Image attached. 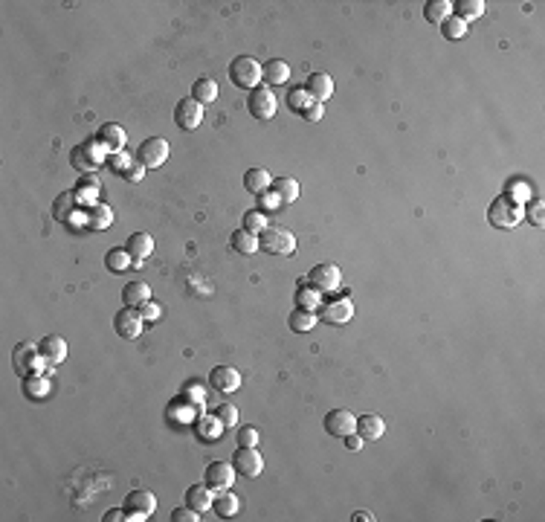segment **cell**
<instances>
[{"mask_svg": "<svg viewBox=\"0 0 545 522\" xmlns=\"http://www.w3.org/2000/svg\"><path fill=\"white\" fill-rule=\"evenodd\" d=\"M75 203H79V201H75L73 191H64V195H58L55 203H52V218H55V221H70Z\"/></svg>", "mask_w": 545, "mask_h": 522, "instance_id": "d590c367", "label": "cell"}, {"mask_svg": "<svg viewBox=\"0 0 545 522\" xmlns=\"http://www.w3.org/2000/svg\"><path fill=\"white\" fill-rule=\"evenodd\" d=\"M171 519H174V522H198L201 514L191 511V508L186 505V508H174V511H171Z\"/></svg>", "mask_w": 545, "mask_h": 522, "instance_id": "bcb514c9", "label": "cell"}, {"mask_svg": "<svg viewBox=\"0 0 545 522\" xmlns=\"http://www.w3.org/2000/svg\"><path fill=\"white\" fill-rule=\"evenodd\" d=\"M453 6H458L453 15H458L464 24L473 21V17H481L484 15V3H481V0H458V3H453Z\"/></svg>", "mask_w": 545, "mask_h": 522, "instance_id": "74e56055", "label": "cell"}, {"mask_svg": "<svg viewBox=\"0 0 545 522\" xmlns=\"http://www.w3.org/2000/svg\"><path fill=\"white\" fill-rule=\"evenodd\" d=\"M209 386L224 395H232L241 389V372L232 369V365H215V369L209 372Z\"/></svg>", "mask_w": 545, "mask_h": 522, "instance_id": "2e32d148", "label": "cell"}, {"mask_svg": "<svg viewBox=\"0 0 545 522\" xmlns=\"http://www.w3.org/2000/svg\"><path fill=\"white\" fill-rule=\"evenodd\" d=\"M441 32H444L446 41H458V38L467 35V24L461 21L458 15H450V17H446V21L441 24Z\"/></svg>", "mask_w": 545, "mask_h": 522, "instance_id": "f35d334b", "label": "cell"}, {"mask_svg": "<svg viewBox=\"0 0 545 522\" xmlns=\"http://www.w3.org/2000/svg\"><path fill=\"white\" fill-rule=\"evenodd\" d=\"M160 314H163V311H160V302H151V299H148V302L140 305V317H143V319H157Z\"/></svg>", "mask_w": 545, "mask_h": 522, "instance_id": "681fc988", "label": "cell"}, {"mask_svg": "<svg viewBox=\"0 0 545 522\" xmlns=\"http://www.w3.org/2000/svg\"><path fill=\"white\" fill-rule=\"evenodd\" d=\"M218 421L224 423V430H232L238 423V406H232V403H221L218 409H215Z\"/></svg>", "mask_w": 545, "mask_h": 522, "instance_id": "ee69618b", "label": "cell"}, {"mask_svg": "<svg viewBox=\"0 0 545 522\" xmlns=\"http://www.w3.org/2000/svg\"><path fill=\"white\" fill-rule=\"evenodd\" d=\"M322 113H325V105L314 102V105H307V110H305V119H307V122H319V119H322Z\"/></svg>", "mask_w": 545, "mask_h": 522, "instance_id": "816d5d0a", "label": "cell"}, {"mask_svg": "<svg viewBox=\"0 0 545 522\" xmlns=\"http://www.w3.org/2000/svg\"><path fill=\"white\" fill-rule=\"evenodd\" d=\"M305 90H307V96L314 102L325 105L330 96H334V79H330L328 73H310L307 82H305Z\"/></svg>", "mask_w": 545, "mask_h": 522, "instance_id": "ac0fdd59", "label": "cell"}, {"mask_svg": "<svg viewBox=\"0 0 545 522\" xmlns=\"http://www.w3.org/2000/svg\"><path fill=\"white\" fill-rule=\"evenodd\" d=\"M319 299H322V293L305 279L302 287L296 290V307H305V311H319V305H322Z\"/></svg>", "mask_w": 545, "mask_h": 522, "instance_id": "e575fe53", "label": "cell"}, {"mask_svg": "<svg viewBox=\"0 0 545 522\" xmlns=\"http://www.w3.org/2000/svg\"><path fill=\"white\" fill-rule=\"evenodd\" d=\"M342 441H345V447H348V450H351V453H357V450H363V444H365V441H363V438H360L357 433H351V435H345Z\"/></svg>", "mask_w": 545, "mask_h": 522, "instance_id": "f5cc1de1", "label": "cell"}, {"mask_svg": "<svg viewBox=\"0 0 545 522\" xmlns=\"http://www.w3.org/2000/svg\"><path fill=\"white\" fill-rule=\"evenodd\" d=\"M232 467H235V473H241L247 479H256L264 470V458L256 447H238L235 456H232Z\"/></svg>", "mask_w": 545, "mask_h": 522, "instance_id": "30bf717a", "label": "cell"}, {"mask_svg": "<svg viewBox=\"0 0 545 522\" xmlns=\"http://www.w3.org/2000/svg\"><path fill=\"white\" fill-rule=\"evenodd\" d=\"M12 363H15V372L27 377V375H38L47 365V360L41 357V351H38V345L32 342H21V345H15V351H12Z\"/></svg>", "mask_w": 545, "mask_h": 522, "instance_id": "277c9868", "label": "cell"}, {"mask_svg": "<svg viewBox=\"0 0 545 522\" xmlns=\"http://www.w3.org/2000/svg\"><path fill=\"white\" fill-rule=\"evenodd\" d=\"M488 218H490V224H493L496 229H511V226H516V224L522 221V209H519L508 195H499V198L493 201L490 212H488Z\"/></svg>", "mask_w": 545, "mask_h": 522, "instance_id": "52a82bcc", "label": "cell"}, {"mask_svg": "<svg viewBox=\"0 0 545 522\" xmlns=\"http://www.w3.org/2000/svg\"><path fill=\"white\" fill-rule=\"evenodd\" d=\"M198 409H201V403L189 400L186 395H177V398L168 403L166 421L171 423V427H183V423H191V421H194V412H198Z\"/></svg>", "mask_w": 545, "mask_h": 522, "instance_id": "5bb4252c", "label": "cell"}, {"mask_svg": "<svg viewBox=\"0 0 545 522\" xmlns=\"http://www.w3.org/2000/svg\"><path fill=\"white\" fill-rule=\"evenodd\" d=\"M287 79H290V64L282 61V58H272V61H267V64L261 67V82H264L267 87H279V85H284Z\"/></svg>", "mask_w": 545, "mask_h": 522, "instance_id": "603a6c76", "label": "cell"}, {"mask_svg": "<svg viewBox=\"0 0 545 522\" xmlns=\"http://www.w3.org/2000/svg\"><path fill=\"white\" fill-rule=\"evenodd\" d=\"M322 423H325V433L334 435V438H345V435H351L357 430V418L348 409H330Z\"/></svg>", "mask_w": 545, "mask_h": 522, "instance_id": "9a60e30c", "label": "cell"}, {"mask_svg": "<svg viewBox=\"0 0 545 522\" xmlns=\"http://www.w3.org/2000/svg\"><path fill=\"white\" fill-rule=\"evenodd\" d=\"M128 511V519L131 522H145L154 511H157V496H154L151 491H143V488H133L128 496H125V505Z\"/></svg>", "mask_w": 545, "mask_h": 522, "instance_id": "3957f363", "label": "cell"}, {"mask_svg": "<svg viewBox=\"0 0 545 522\" xmlns=\"http://www.w3.org/2000/svg\"><path fill=\"white\" fill-rule=\"evenodd\" d=\"M351 317H354V305H351V299H345V296L319 305V319L325 325H345V322H351Z\"/></svg>", "mask_w": 545, "mask_h": 522, "instance_id": "8fae6325", "label": "cell"}, {"mask_svg": "<svg viewBox=\"0 0 545 522\" xmlns=\"http://www.w3.org/2000/svg\"><path fill=\"white\" fill-rule=\"evenodd\" d=\"M235 481V467L232 461H209L206 470H203V485L212 491V493H224L232 488Z\"/></svg>", "mask_w": 545, "mask_h": 522, "instance_id": "8992f818", "label": "cell"}, {"mask_svg": "<svg viewBox=\"0 0 545 522\" xmlns=\"http://www.w3.org/2000/svg\"><path fill=\"white\" fill-rule=\"evenodd\" d=\"M287 325H290V331H296V334L314 331V325H317V311H305V307H296V311L287 317Z\"/></svg>", "mask_w": 545, "mask_h": 522, "instance_id": "1f68e13d", "label": "cell"}, {"mask_svg": "<svg viewBox=\"0 0 545 522\" xmlns=\"http://www.w3.org/2000/svg\"><path fill=\"white\" fill-rule=\"evenodd\" d=\"M307 282L314 284L319 293H334V290L342 287V273H340V267L334 261H322L307 273Z\"/></svg>", "mask_w": 545, "mask_h": 522, "instance_id": "ba28073f", "label": "cell"}, {"mask_svg": "<svg viewBox=\"0 0 545 522\" xmlns=\"http://www.w3.org/2000/svg\"><path fill=\"white\" fill-rule=\"evenodd\" d=\"M183 395H191L189 400H194V403H206V389H203V386H198V383H189L186 386V389H183Z\"/></svg>", "mask_w": 545, "mask_h": 522, "instance_id": "f907efd6", "label": "cell"}, {"mask_svg": "<svg viewBox=\"0 0 545 522\" xmlns=\"http://www.w3.org/2000/svg\"><path fill=\"white\" fill-rule=\"evenodd\" d=\"M186 505L191 511H198V514H206L212 508V491L206 485H191L186 491Z\"/></svg>", "mask_w": 545, "mask_h": 522, "instance_id": "4316f807", "label": "cell"}, {"mask_svg": "<svg viewBox=\"0 0 545 522\" xmlns=\"http://www.w3.org/2000/svg\"><path fill=\"white\" fill-rule=\"evenodd\" d=\"M125 249L133 259V267H140L143 259H148L154 253V238L148 235V232H133V235L128 238V244H125Z\"/></svg>", "mask_w": 545, "mask_h": 522, "instance_id": "ffe728a7", "label": "cell"}, {"mask_svg": "<svg viewBox=\"0 0 545 522\" xmlns=\"http://www.w3.org/2000/svg\"><path fill=\"white\" fill-rule=\"evenodd\" d=\"M174 122H177V128H183V131L201 128V122H203V105L198 99H180L177 108H174Z\"/></svg>", "mask_w": 545, "mask_h": 522, "instance_id": "4fadbf2b", "label": "cell"}, {"mask_svg": "<svg viewBox=\"0 0 545 522\" xmlns=\"http://www.w3.org/2000/svg\"><path fill=\"white\" fill-rule=\"evenodd\" d=\"M270 226V221H267V212H261V209H249L247 215H244V229H249V232H256V235H261V232Z\"/></svg>", "mask_w": 545, "mask_h": 522, "instance_id": "60d3db41", "label": "cell"}, {"mask_svg": "<svg viewBox=\"0 0 545 522\" xmlns=\"http://www.w3.org/2000/svg\"><path fill=\"white\" fill-rule=\"evenodd\" d=\"M259 244L270 256H293L296 253V235L282 226H267L259 235Z\"/></svg>", "mask_w": 545, "mask_h": 522, "instance_id": "7a4b0ae2", "label": "cell"}, {"mask_svg": "<svg viewBox=\"0 0 545 522\" xmlns=\"http://www.w3.org/2000/svg\"><path fill=\"white\" fill-rule=\"evenodd\" d=\"M24 395L29 398V400H41V398H47L50 395V380L38 372V375H27L24 377Z\"/></svg>", "mask_w": 545, "mask_h": 522, "instance_id": "836d02e7", "label": "cell"}, {"mask_svg": "<svg viewBox=\"0 0 545 522\" xmlns=\"http://www.w3.org/2000/svg\"><path fill=\"white\" fill-rule=\"evenodd\" d=\"M38 351H41V357L47 360V365H58L67 357V342H64V337L50 334V337H44L41 342H38Z\"/></svg>", "mask_w": 545, "mask_h": 522, "instance_id": "d6986e66", "label": "cell"}, {"mask_svg": "<svg viewBox=\"0 0 545 522\" xmlns=\"http://www.w3.org/2000/svg\"><path fill=\"white\" fill-rule=\"evenodd\" d=\"M110 221H113V209L105 206V203H96L90 209V215H87V226L90 229H105V226H110Z\"/></svg>", "mask_w": 545, "mask_h": 522, "instance_id": "8d00e7d4", "label": "cell"}, {"mask_svg": "<svg viewBox=\"0 0 545 522\" xmlns=\"http://www.w3.org/2000/svg\"><path fill=\"white\" fill-rule=\"evenodd\" d=\"M453 12H456V6L450 3V0H430V3L423 6V17H426V24H444Z\"/></svg>", "mask_w": 545, "mask_h": 522, "instance_id": "f546056e", "label": "cell"}, {"mask_svg": "<svg viewBox=\"0 0 545 522\" xmlns=\"http://www.w3.org/2000/svg\"><path fill=\"white\" fill-rule=\"evenodd\" d=\"M229 82L241 90H256L261 85V64L252 55H235L229 61Z\"/></svg>", "mask_w": 545, "mask_h": 522, "instance_id": "6da1fadb", "label": "cell"}, {"mask_svg": "<svg viewBox=\"0 0 545 522\" xmlns=\"http://www.w3.org/2000/svg\"><path fill=\"white\" fill-rule=\"evenodd\" d=\"M307 105H314V99L307 96V90H305V87H293V90L287 93V108H290V110L305 113V110H307Z\"/></svg>", "mask_w": 545, "mask_h": 522, "instance_id": "b9f144b4", "label": "cell"}, {"mask_svg": "<svg viewBox=\"0 0 545 522\" xmlns=\"http://www.w3.org/2000/svg\"><path fill=\"white\" fill-rule=\"evenodd\" d=\"M522 218H528L534 226H542L545 224V203H542V198H534L528 206L522 209Z\"/></svg>", "mask_w": 545, "mask_h": 522, "instance_id": "7bdbcfd3", "label": "cell"}, {"mask_svg": "<svg viewBox=\"0 0 545 522\" xmlns=\"http://www.w3.org/2000/svg\"><path fill=\"white\" fill-rule=\"evenodd\" d=\"M363 441H380L386 435V421L380 415H360L357 418V430H354Z\"/></svg>", "mask_w": 545, "mask_h": 522, "instance_id": "44dd1931", "label": "cell"}, {"mask_svg": "<svg viewBox=\"0 0 545 522\" xmlns=\"http://www.w3.org/2000/svg\"><path fill=\"white\" fill-rule=\"evenodd\" d=\"M96 143H99L105 151L116 154V151H122V148H125V131H122L119 125L108 122V125H102V128H99V133H96Z\"/></svg>", "mask_w": 545, "mask_h": 522, "instance_id": "7402d4cb", "label": "cell"}, {"mask_svg": "<svg viewBox=\"0 0 545 522\" xmlns=\"http://www.w3.org/2000/svg\"><path fill=\"white\" fill-rule=\"evenodd\" d=\"M229 247L235 249L238 256H252L256 249H261L259 235H256V232H249V229H244V226H241V229H235V232L229 235Z\"/></svg>", "mask_w": 545, "mask_h": 522, "instance_id": "cb8c5ba5", "label": "cell"}, {"mask_svg": "<svg viewBox=\"0 0 545 522\" xmlns=\"http://www.w3.org/2000/svg\"><path fill=\"white\" fill-rule=\"evenodd\" d=\"M238 508H241L238 496H235V493H229V491H224V493H218L215 499H212V511H215L221 519L235 516V514H238Z\"/></svg>", "mask_w": 545, "mask_h": 522, "instance_id": "4dcf8cb0", "label": "cell"}, {"mask_svg": "<svg viewBox=\"0 0 545 522\" xmlns=\"http://www.w3.org/2000/svg\"><path fill=\"white\" fill-rule=\"evenodd\" d=\"M261 198H264V209H276V206H282L276 195H261ZM264 209H261V212H264Z\"/></svg>", "mask_w": 545, "mask_h": 522, "instance_id": "11a10c76", "label": "cell"}, {"mask_svg": "<svg viewBox=\"0 0 545 522\" xmlns=\"http://www.w3.org/2000/svg\"><path fill=\"white\" fill-rule=\"evenodd\" d=\"M105 264H108V270H113V273H122V270H128L133 264V259H131L128 249H110V253L105 256Z\"/></svg>", "mask_w": 545, "mask_h": 522, "instance_id": "ab89813d", "label": "cell"}, {"mask_svg": "<svg viewBox=\"0 0 545 522\" xmlns=\"http://www.w3.org/2000/svg\"><path fill=\"white\" fill-rule=\"evenodd\" d=\"M166 160H168V140L163 137H148L136 148V163H143L145 168H160Z\"/></svg>", "mask_w": 545, "mask_h": 522, "instance_id": "9c48e42d", "label": "cell"}, {"mask_svg": "<svg viewBox=\"0 0 545 522\" xmlns=\"http://www.w3.org/2000/svg\"><path fill=\"white\" fill-rule=\"evenodd\" d=\"M194 433H198V438H203V441H218L221 433H224V423L218 421V415H201L198 421H194Z\"/></svg>", "mask_w": 545, "mask_h": 522, "instance_id": "484cf974", "label": "cell"}, {"mask_svg": "<svg viewBox=\"0 0 545 522\" xmlns=\"http://www.w3.org/2000/svg\"><path fill=\"white\" fill-rule=\"evenodd\" d=\"M247 108H249V113L256 116L259 122H267V119H272V116H276V108H279V102H276V93H272V87H267V85H259L256 90H249Z\"/></svg>", "mask_w": 545, "mask_h": 522, "instance_id": "5b68a950", "label": "cell"}, {"mask_svg": "<svg viewBox=\"0 0 545 522\" xmlns=\"http://www.w3.org/2000/svg\"><path fill=\"white\" fill-rule=\"evenodd\" d=\"M272 186V177H270V171L267 168H249L244 174V189L249 191V195H264V191Z\"/></svg>", "mask_w": 545, "mask_h": 522, "instance_id": "d4e9b609", "label": "cell"}, {"mask_svg": "<svg viewBox=\"0 0 545 522\" xmlns=\"http://www.w3.org/2000/svg\"><path fill=\"white\" fill-rule=\"evenodd\" d=\"M191 99H198L201 105L215 102L218 99V82L209 79V75H201V79L191 85Z\"/></svg>", "mask_w": 545, "mask_h": 522, "instance_id": "f1b7e54d", "label": "cell"}, {"mask_svg": "<svg viewBox=\"0 0 545 522\" xmlns=\"http://www.w3.org/2000/svg\"><path fill=\"white\" fill-rule=\"evenodd\" d=\"M110 166H113V171H119V174H125L128 168H131V163H128V154L125 151H116V154H110V160H108Z\"/></svg>", "mask_w": 545, "mask_h": 522, "instance_id": "7dc6e473", "label": "cell"}, {"mask_svg": "<svg viewBox=\"0 0 545 522\" xmlns=\"http://www.w3.org/2000/svg\"><path fill=\"white\" fill-rule=\"evenodd\" d=\"M113 331L119 334L122 340H136V337L143 334V317H140V311H133V307H122V311L113 317Z\"/></svg>", "mask_w": 545, "mask_h": 522, "instance_id": "e0dca14e", "label": "cell"}, {"mask_svg": "<svg viewBox=\"0 0 545 522\" xmlns=\"http://www.w3.org/2000/svg\"><path fill=\"white\" fill-rule=\"evenodd\" d=\"M238 447H259V433L252 427L238 430Z\"/></svg>", "mask_w": 545, "mask_h": 522, "instance_id": "f6af8a7d", "label": "cell"}, {"mask_svg": "<svg viewBox=\"0 0 545 522\" xmlns=\"http://www.w3.org/2000/svg\"><path fill=\"white\" fill-rule=\"evenodd\" d=\"M148 299H151V290H148L145 282H128L122 287V302H125V307H140Z\"/></svg>", "mask_w": 545, "mask_h": 522, "instance_id": "83f0119b", "label": "cell"}, {"mask_svg": "<svg viewBox=\"0 0 545 522\" xmlns=\"http://www.w3.org/2000/svg\"><path fill=\"white\" fill-rule=\"evenodd\" d=\"M272 195L279 198L282 206L287 203H293L299 198V183L293 177H279V180H272Z\"/></svg>", "mask_w": 545, "mask_h": 522, "instance_id": "d6a6232c", "label": "cell"}, {"mask_svg": "<svg viewBox=\"0 0 545 522\" xmlns=\"http://www.w3.org/2000/svg\"><path fill=\"white\" fill-rule=\"evenodd\" d=\"M102 145H96V143H82V145H75L73 148V154H70V163H73V168L75 171H96L99 168V163H102V151H99Z\"/></svg>", "mask_w": 545, "mask_h": 522, "instance_id": "7c38bea8", "label": "cell"}, {"mask_svg": "<svg viewBox=\"0 0 545 522\" xmlns=\"http://www.w3.org/2000/svg\"><path fill=\"white\" fill-rule=\"evenodd\" d=\"M145 171H148V168H145L143 163H131V168L122 174V177H125L128 183H140V180L145 177Z\"/></svg>", "mask_w": 545, "mask_h": 522, "instance_id": "c3c4849f", "label": "cell"}, {"mask_svg": "<svg viewBox=\"0 0 545 522\" xmlns=\"http://www.w3.org/2000/svg\"><path fill=\"white\" fill-rule=\"evenodd\" d=\"M351 519H354V522H372L375 516H372V514H368V511H357V514H354Z\"/></svg>", "mask_w": 545, "mask_h": 522, "instance_id": "9f6ffc18", "label": "cell"}, {"mask_svg": "<svg viewBox=\"0 0 545 522\" xmlns=\"http://www.w3.org/2000/svg\"><path fill=\"white\" fill-rule=\"evenodd\" d=\"M102 519H105V522H122V519H128V511H125V508H113V511H108Z\"/></svg>", "mask_w": 545, "mask_h": 522, "instance_id": "db71d44e", "label": "cell"}]
</instances>
